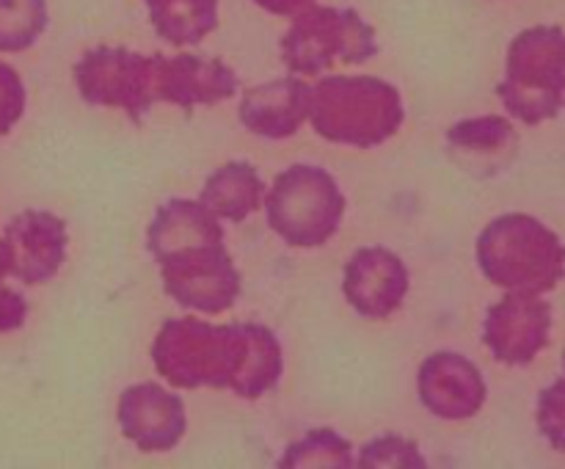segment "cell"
<instances>
[{
    "instance_id": "cell-18",
    "label": "cell",
    "mask_w": 565,
    "mask_h": 469,
    "mask_svg": "<svg viewBox=\"0 0 565 469\" xmlns=\"http://www.w3.org/2000/svg\"><path fill=\"white\" fill-rule=\"evenodd\" d=\"M154 33L174 47L199 44L218 28V0H143Z\"/></svg>"
},
{
    "instance_id": "cell-1",
    "label": "cell",
    "mask_w": 565,
    "mask_h": 469,
    "mask_svg": "<svg viewBox=\"0 0 565 469\" xmlns=\"http://www.w3.org/2000/svg\"><path fill=\"white\" fill-rule=\"evenodd\" d=\"M149 356L174 390H232L246 401L268 395L285 373L279 337L263 323L171 318L154 334Z\"/></svg>"
},
{
    "instance_id": "cell-14",
    "label": "cell",
    "mask_w": 565,
    "mask_h": 469,
    "mask_svg": "<svg viewBox=\"0 0 565 469\" xmlns=\"http://www.w3.org/2000/svg\"><path fill=\"white\" fill-rule=\"evenodd\" d=\"M237 94V75L221 58L207 55H158V99L182 110L218 105Z\"/></svg>"
},
{
    "instance_id": "cell-27",
    "label": "cell",
    "mask_w": 565,
    "mask_h": 469,
    "mask_svg": "<svg viewBox=\"0 0 565 469\" xmlns=\"http://www.w3.org/2000/svg\"><path fill=\"white\" fill-rule=\"evenodd\" d=\"M6 276V263H3V248H0V279Z\"/></svg>"
},
{
    "instance_id": "cell-3",
    "label": "cell",
    "mask_w": 565,
    "mask_h": 469,
    "mask_svg": "<svg viewBox=\"0 0 565 469\" xmlns=\"http://www.w3.org/2000/svg\"><path fill=\"white\" fill-rule=\"evenodd\" d=\"M406 119L403 97L373 75H329L309 86V121L331 143L373 149L390 141Z\"/></svg>"
},
{
    "instance_id": "cell-24",
    "label": "cell",
    "mask_w": 565,
    "mask_h": 469,
    "mask_svg": "<svg viewBox=\"0 0 565 469\" xmlns=\"http://www.w3.org/2000/svg\"><path fill=\"white\" fill-rule=\"evenodd\" d=\"M28 94L14 66L0 61V136H9L25 114Z\"/></svg>"
},
{
    "instance_id": "cell-19",
    "label": "cell",
    "mask_w": 565,
    "mask_h": 469,
    "mask_svg": "<svg viewBox=\"0 0 565 469\" xmlns=\"http://www.w3.org/2000/svg\"><path fill=\"white\" fill-rule=\"evenodd\" d=\"M279 469H348L356 467L353 458V445L334 428H312L301 439L290 441L281 452Z\"/></svg>"
},
{
    "instance_id": "cell-17",
    "label": "cell",
    "mask_w": 565,
    "mask_h": 469,
    "mask_svg": "<svg viewBox=\"0 0 565 469\" xmlns=\"http://www.w3.org/2000/svg\"><path fill=\"white\" fill-rule=\"evenodd\" d=\"M199 202L207 204L218 218L241 224L263 207L265 182L248 160H230L207 177Z\"/></svg>"
},
{
    "instance_id": "cell-16",
    "label": "cell",
    "mask_w": 565,
    "mask_h": 469,
    "mask_svg": "<svg viewBox=\"0 0 565 469\" xmlns=\"http://www.w3.org/2000/svg\"><path fill=\"white\" fill-rule=\"evenodd\" d=\"M224 241V226L218 215L204 202L193 199H169L154 210L147 230V252L154 263L185 248Z\"/></svg>"
},
{
    "instance_id": "cell-22",
    "label": "cell",
    "mask_w": 565,
    "mask_h": 469,
    "mask_svg": "<svg viewBox=\"0 0 565 469\" xmlns=\"http://www.w3.org/2000/svg\"><path fill=\"white\" fill-rule=\"evenodd\" d=\"M359 469H425L423 450L414 439L401 434H384L370 439L356 456Z\"/></svg>"
},
{
    "instance_id": "cell-6",
    "label": "cell",
    "mask_w": 565,
    "mask_h": 469,
    "mask_svg": "<svg viewBox=\"0 0 565 469\" xmlns=\"http://www.w3.org/2000/svg\"><path fill=\"white\" fill-rule=\"evenodd\" d=\"M379 55L375 28L362 20L356 9L337 6H309L292 17L281 39V61L298 77H315L342 64H364Z\"/></svg>"
},
{
    "instance_id": "cell-7",
    "label": "cell",
    "mask_w": 565,
    "mask_h": 469,
    "mask_svg": "<svg viewBox=\"0 0 565 469\" xmlns=\"http://www.w3.org/2000/svg\"><path fill=\"white\" fill-rule=\"evenodd\" d=\"M158 55L127 47H94L72 70L83 103L94 108H119L141 125L143 114L158 103Z\"/></svg>"
},
{
    "instance_id": "cell-26",
    "label": "cell",
    "mask_w": 565,
    "mask_h": 469,
    "mask_svg": "<svg viewBox=\"0 0 565 469\" xmlns=\"http://www.w3.org/2000/svg\"><path fill=\"white\" fill-rule=\"evenodd\" d=\"M254 3L274 17H296L301 14L303 9H309L315 0H254Z\"/></svg>"
},
{
    "instance_id": "cell-13",
    "label": "cell",
    "mask_w": 565,
    "mask_h": 469,
    "mask_svg": "<svg viewBox=\"0 0 565 469\" xmlns=\"http://www.w3.org/2000/svg\"><path fill=\"white\" fill-rule=\"evenodd\" d=\"M119 428L141 452H169L188 430L185 403L160 384H132L119 395Z\"/></svg>"
},
{
    "instance_id": "cell-10",
    "label": "cell",
    "mask_w": 565,
    "mask_h": 469,
    "mask_svg": "<svg viewBox=\"0 0 565 469\" xmlns=\"http://www.w3.org/2000/svg\"><path fill=\"white\" fill-rule=\"evenodd\" d=\"M66 221L50 210H22L6 224L3 248L6 274L22 285H47L66 259Z\"/></svg>"
},
{
    "instance_id": "cell-5",
    "label": "cell",
    "mask_w": 565,
    "mask_h": 469,
    "mask_svg": "<svg viewBox=\"0 0 565 469\" xmlns=\"http://www.w3.org/2000/svg\"><path fill=\"white\" fill-rule=\"evenodd\" d=\"M263 204L270 230L292 248L326 246L348 210L334 177L309 163H296L276 174Z\"/></svg>"
},
{
    "instance_id": "cell-11",
    "label": "cell",
    "mask_w": 565,
    "mask_h": 469,
    "mask_svg": "<svg viewBox=\"0 0 565 469\" xmlns=\"http://www.w3.org/2000/svg\"><path fill=\"white\" fill-rule=\"evenodd\" d=\"M408 287L406 263L386 246L356 248L342 270V296L362 318H390L403 307Z\"/></svg>"
},
{
    "instance_id": "cell-21",
    "label": "cell",
    "mask_w": 565,
    "mask_h": 469,
    "mask_svg": "<svg viewBox=\"0 0 565 469\" xmlns=\"http://www.w3.org/2000/svg\"><path fill=\"white\" fill-rule=\"evenodd\" d=\"M447 141L461 152L497 154L502 149L516 147L519 136L513 125L502 116H478V119H461L447 130Z\"/></svg>"
},
{
    "instance_id": "cell-8",
    "label": "cell",
    "mask_w": 565,
    "mask_h": 469,
    "mask_svg": "<svg viewBox=\"0 0 565 469\" xmlns=\"http://www.w3.org/2000/svg\"><path fill=\"white\" fill-rule=\"evenodd\" d=\"M163 292L180 307L202 315H221L241 296V270L224 241L204 243L160 259Z\"/></svg>"
},
{
    "instance_id": "cell-4",
    "label": "cell",
    "mask_w": 565,
    "mask_h": 469,
    "mask_svg": "<svg viewBox=\"0 0 565 469\" xmlns=\"http://www.w3.org/2000/svg\"><path fill=\"white\" fill-rule=\"evenodd\" d=\"M497 97L522 125L535 127L561 116L565 108V31L561 25H533L513 36Z\"/></svg>"
},
{
    "instance_id": "cell-15",
    "label": "cell",
    "mask_w": 565,
    "mask_h": 469,
    "mask_svg": "<svg viewBox=\"0 0 565 469\" xmlns=\"http://www.w3.org/2000/svg\"><path fill=\"white\" fill-rule=\"evenodd\" d=\"M309 119V86L298 75L252 86L243 92L241 121L248 132L281 141L301 130Z\"/></svg>"
},
{
    "instance_id": "cell-23",
    "label": "cell",
    "mask_w": 565,
    "mask_h": 469,
    "mask_svg": "<svg viewBox=\"0 0 565 469\" xmlns=\"http://www.w3.org/2000/svg\"><path fill=\"white\" fill-rule=\"evenodd\" d=\"M535 423L541 436L552 445V450L565 452V379L552 381L539 392Z\"/></svg>"
},
{
    "instance_id": "cell-2",
    "label": "cell",
    "mask_w": 565,
    "mask_h": 469,
    "mask_svg": "<svg viewBox=\"0 0 565 469\" xmlns=\"http://www.w3.org/2000/svg\"><path fill=\"white\" fill-rule=\"evenodd\" d=\"M478 268L491 285L544 296L565 279V243L527 213H502L475 241Z\"/></svg>"
},
{
    "instance_id": "cell-28",
    "label": "cell",
    "mask_w": 565,
    "mask_h": 469,
    "mask_svg": "<svg viewBox=\"0 0 565 469\" xmlns=\"http://www.w3.org/2000/svg\"><path fill=\"white\" fill-rule=\"evenodd\" d=\"M563 367H565V351H563Z\"/></svg>"
},
{
    "instance_id": "cell-12",
    "label": "cell",
    "mask_w": 565,
    "mask_h": 469,
    "mask_svg": "<svg viewBox=\"0 0 565 469\" xmlns=\"http://www.w3.org/2000/svg\"><path fill=\"white\" fill-rule=\"evenodd\" d=\"M417 395L434 417L458 423L486 406L489 386L472 359L456 351H436L419 364Z\"/></svg>"
},
{
    "instance_id": "cell-9",
    "label": "cell",
    "mask_w": 565,
    "mask_h": 469,
    "mask_svg": "<svg viewBox=\"0 0 565 469\" xmlns=\"http://www.w3.org/2000/svg\"><path fill=\"white\" fill-rule=\"evenodd\" d=\"M552 337V303L533 292L508 290L486 309L483 345L491 356L511 367L533 362Z\"/></svg>"
},
{
    "instance_id": "cell-25",
    "label": "cell",
    "mask_w": 565,
    "mask_h": 469,
    "mask_svg": "<svg viewBox=\"0 0 565 469\" xmlns=\"http://www.w3.org/2000/svg\"><path fill=\"white\" fill-rule=\"evenodd\" d=\"M25 318H28L25 296L11 290V287L3 285V279H0V334H9V331L22 329Z\"/></svg>"
},
{
    "instance_id": "cell-20",
    "label": "cell",
    "mask_w": 565,
    "mask_h": 469,
    "mask_svg": "<svg viewBox=\"0 0 565 469\" xmlns=\"http://www.w3.org/2000/svg\"><path fill=\"white\" fill-rule=\"evenodd\" d=\"M47 22V0H0V53L33 47Z\"/></svg>"
}]
</instances>
